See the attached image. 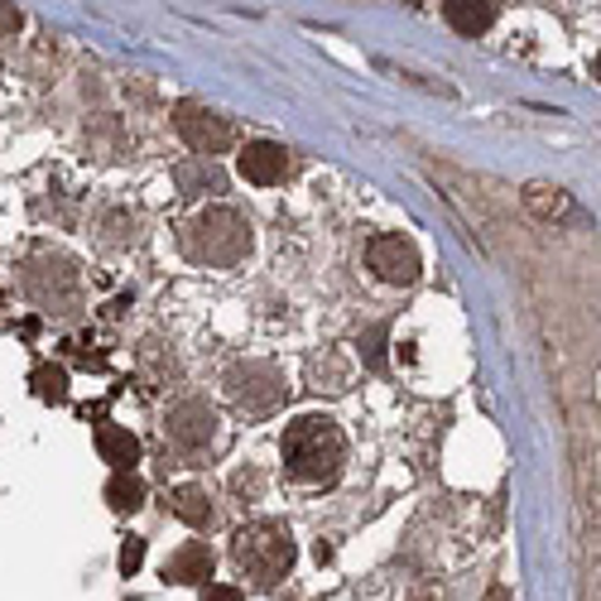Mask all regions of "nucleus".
<instances>
[{
    "label": "nucleus",
    "instance_id": "obj_1",
    "mask_svg": "<svg viewBox=\"0 0 601 601\" xmlns=\"http://www.w3.org/2000/svg\"><path fill=\"white\" fill-rule=\"evenodd\" d=\"M280 452H284V472L294 476V482L318 486V482H332V476L342 472V462H347V438H342V429L332 424L328 414H304L284 429Z\"/></svg>",
    "mask_w": 601,
    "mask_h": 601
},
{
    "label": "nucleus",
    "instance_id": "obj_2",
    "mask_svg": "<svg viewBox=\"0 0 601 601\" xmlns=\"http://www.w3.org/2000/svg\"><path fill=\"white\" fill-rule=\"evenodd\" d=\"M251 221L236 207H207L183 227V251L188 260L213 265V270H231L251 255Z\"/></svg>",
    "mask_w": 601,
    "mask_h": 601
},
{
    "label": "nucleus",
    "instance_id": "obj_3",
    "mask_svg": "<svg viewBox=\"0 0 601 601\" xmlns=\"http://www.w3.org/2000/svg\"><path fill=\"white\" fill-rule=\"evenodd\" d=\"M231 559H236L241 573H251L255 583L274 587L280 577L294 567V534L274 520H260V525H246L231 539Z\"/></svg>",
    "mask_w": 601,
    "mask_h": 601
},
{
    "label": "nucleus",
    "instance_id": "obj_4",
    "mask_svg": "<svg viewBox=\"0 0 601 601\" xmlns=\"http://www.w3.org/2000/svg\"><path fill=\"white\" fill-rule=\"evenodd\" d=\"M289 385H284V371L270 361H241L227 371V399L236 405V414H274L284 405Z\"/></svg>",
    "mask_w": 601,
    "mask_h": 601
},
{
    "label": "nucleus",
    "instance_id": "obj_5",
    "mask_svg": "<svg viewBox=\"0 0 601 601\" xmlns=\"http://www.w3.org/2000/svg\"><path fill=\"white\" fill-rule=\"evenodd\" d=\"M25 294L35 298L39 308L73 314L77 308V265L63 260V255H35V260L25 265Z\"/></svg>",
    "mask_w": 601,
    "mask_h": 601
},
{
    "label": "nucleus",
    "instance_id": "obj_6",
    "mask_svg": "<svg viewBox=\"0 0 601 601\" xmlns=\"http://www.w3.org/2000/svg\"><path fill=\"white\" fill-rule=\"evenodd\" d=\"M174 130L183 136L188 150L203 154V159L231 150V140H236V130H231L227 116H217V111H207V106H197V102H183V106L174 111Z\"/></svg>",
    "mask_w": 601,
    "mask_h": 601
},
{
    "label": "nucleus",
    "instance_id": "obj_7",
    "mask_svg": "<svg viewBox=\"0 0 601 601\" xmlns=\"http://www.w3.org/2000/svg\"><path fill=\"white\" fill-rule=\"evenodd\" d=\"M164 429H169V443L178 452H203L217 443V414L203 405V399H183V405L169 409V419H164Z\"/></svg>",
    "mask_w": 601,
    "mask_h": 601
},
{
    "label": "nucleus",
    "instance_id": "obj_8",
    "mask_svg": "<svg viewBox=\"0 0 601 601\" xmlns=\"http://www.w3.org/2000/svg\"><path fill=\"white\" fill-rule=\"evenodd\" d=\"M366 265H371L385 284H414L419 280V251L409 236H375L371 246H366Z\"/></svg>",
    "mask_w": 601,
    "mask_h": 601
},
{
    "label": "nucleus",
    "instance_id": "obj_9",
    "mask_svg": "<svg viewBox=\"0 0 601 601\" xmlns=\"http://www.w3.org/2000/svg\"><path fill=\"white\" fill-rule=\"evenodd\" d=\"M241 174H246L251 183H260V188L284 183L289 150H284V144H274V140H255V144H246V150H241Z\"/></svg>",
    "mask_w": 601,
    "mask_h": 601
},
{
    "label": "nucleus",
    "instance_id": "obj_10",
    "mask_svg": "<svg viewBox=\"0 0 601 601\" xmlns=\"http://www.w3.org/2000/svg\"><path fill=\"white\" fill-rule=\"evenodd\" d=\"M496 15H500L496 0H448V5H443V20H448L462 39H482L486 29L496 25Z\"/></svg>",
    "mask_w": 601,
    "mask_h": 601
},
{
    "label": "nucleus",
    "instance_id": "obj_11",
    "mask_svg": "<svg viewBox=\"0 0 601 601\" xmlns=\"http://www.w3.org/2000/svg\"><path fill=\"white\" fill-rule=\"evenodd\" d=\"M97 452H102V462H111L116 472H136L140 438L130 429H120V424H97Z\"/></svg>",
    "mask_w": 601,
    "mask_h": 601
},
{
    "label": "nucleus",
    "instance_id": "obj_12",
    "mask_svg": "<svg viewBox=\"0 0 601 601\" xmlns=\"http://www.w3.org/2000/svg\"><path fill=\"white\" fill-rule=\"evenodd\" d=\"M174 183H178V193L183 197H207V193H227V174L217 169L213 159H188V164H178L174 169Z\"/></svg>",
    "mask_w": 601,
    "mask_h": 601
},
{
    "label": "nucleus",
    "instance_id": "obj_13",
    "mask_svg": "<svg viewBox=\"0 0 601 601\" xmlns=\"http://www.w3.org/2000/svg\"><path fill=\"white\" fill-rule=\"evenodd\" d=\"M213 549H207V544H183V549L174 553L169 563H164V577H169V583H207V577H213Z\"/></svg>",
    "mask_w": 601,
    "mask_h": 601
},
{
    "label": "nucleus",
    "instance_id": "obj_14",
    "mask_svg": "<svg viewBox=\"0 0 601 601\" xmlns=\"http://www.w3.org/2000/svg\"><path fill=\"white\" fill-rule=\"evenodd\" d=\"M169 510L193 529L213 525V500H207V491H197V486H178V491L169 496Z\"/></svg>",
    "mask_w": 601,
    "mask_h": 601
},
{
    "label": "nucleus",
    "instance_id": "obj_15",
    "mask_svg": "<svg viewBox=\"0 0 601 601\" xmlns=\"http://www.w3.org/2000/svg\"><path fill=\"white\" fill-rule=\"evenodd\" d=\"M106 500H111V510L130 515V510L144 506V482H140L136 472H116V476L106 482Z\"/></svg>",
    "mask_w": 601,
    "mask_h": 601
},
{
    "label": "nucleus",
    "instance_id": "obj_16",
    "mask_svg": "<svg viewBox=\"0 0 601 601\" xmlns=\"http://www.w3.org/2000/svg\"><path fill=\"white\" fill-rule=\"evenodd\" d=\"M136 241H140V217H130V213H106L102 217V246L120 251V246H136Z\"/></svg>",
    "mask_w": 601,
    "mask_h": 601
},
{
    "label": "nucleus",
    "instance_id": "obj_17",
    "mask_svg": "<svg viewBox=\"0 0 601 601\" xmlns=\"http://www.w3.org/2000/svg\"><path fill=\"white\" fill-rule=\"evenodd\" d=\"M29 385H35V395L49 399V405L68 399V371H63V366H39V371L29 375Z\"/></svg>",
    "mask_w": 601,
    "mask_h": 601
},
{
    "label": "nucleus",
    "instance_id": "obj_18",
    "mask_svg": "<svg viewBox=\"0 0 601 601\" xmlns=\"http://www.w3.org/2000/svg\"><path fill=\"white\" fill-rule=\"evenodd\" d=\"M525 203H529V213H539V217H559V213H567V193H563V188L534 183L529 193H525Z\"/></svg>",
    "mask_w": 601,
    "mask_h": 601
},
{
    "label": "nucleus",
    "instance_id": "obj_19",
    "mask_svg": "<svg viewBox=\"0 0 601 601\" xmlns=\"http://www.w3.org/2000/svg\"><path fill=\"white\" fill-rule=\"evenodd\" d=\"M140 563H144V539H136V534H130V539L120 544V573L136 577V573H140Z\"/></svg>",
    "mask_w": 601,
    "mask_h": 601
},
{
    "label": "nucleus",
    "instance_id": "obj_20",
    "mask_svg": "<svg viewBox=\"0 0 601 601\" xmlns=\"http://www.w3.org/2000/svg\"><path fill=\"white\" fill-rule=\"evenodd\" d=\"M381 342H385V328H375L371 337H366V361H371L375 371H385V347H381Z\"/></svg>",
    "mask_w": 601,
    "mask_h": 601
},
{
    "label": "nucleus",
    "instance_id": "obj_21",
    "mask_svg": "<svg viewBox=\"0 0 601 601\" xmlns=\"http://www.w3.org/2000/svg\"><path fill=\"white\" fill-rule=\"evenodd\" d=\"M20 25H25V15H20V10L10 5V0H0V39H5V35H15Z\"/></svg>",
    "mask_w": 601,
    "mask_h": 601
},
{
    "label": "nucleus",
    "instance_id": "obj_22",
    "mask_svg": "<svg viewBox=\"0 0 601 601\" xmlns=\"http://www.w3.org/2000/svg\"><path fill=\"white\" fill-rule=\"evenodd\" d=\"M203 601H246L236 587H221V583H207L203 587Z\"/></svg>",
    "mask_w": 601,
    "mask_h": 601
},
{
    "label": "nucleus",
    "instance_id": "obj_23",
    "mask_svg": "<svg viewBox=\"0 0 601 601\" xmlns=\"http://www.w3.org/2000/svg\"><path fill=\"white\" fill-rule=\"evenodd\" d=\"M486 601H510V592H506V587H500V583H496V587H491V592H486Z\"/></svg>",
    "mask_w": 601,
    "mask_h": 601
},
{
    "label": "nucleus",
    "instance_id": "obj_24",
    "mask_svg": "<svg viewBox=\"0 0 601 601\" xmlns=\"http://www.w3.org/2000/svg\"><path fill=\"white\" fill-rule=\"evenodd\" d=\"M399 5H424V0H399Z\"/></svg>",
    "mask_w": 601,
    "mask_h": 601
}]
</instances>
